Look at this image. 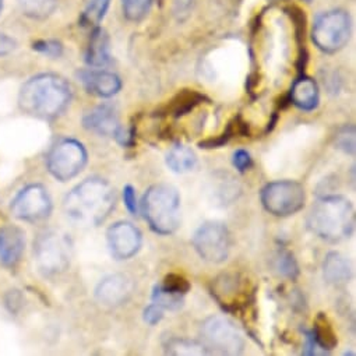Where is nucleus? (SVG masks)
Instances as JSON below:
<instances>
[{
	"instance_id": "obj_1",
	"label": "nucleus",
	"mask_w": 356,
	"mask_h": 356,
	"mask_svg": "<svg viewBox=\"0 0 356 356\" xmlns=\"http://www.w3.org/2000/svg\"><path fill=\"white\" fill-rule=\"evenodd\" d=\"M116 206V193L102 177H88L66 196V216L83 227H98L106 221Z\"/></svg>"
},
{
	"instance_id": "obj_2",
	"label": "nucleus",
	"mask_w": 356,
	"mask_h": 356,
	"mask_svg": "<svg viewBox=\"0 0 356 356\" xmlns=\"http://www.w3.org/2000/svg\"><path fill=\"white\" fill-rule=\"evenodd\" d=\"M70 99L72 88L66 79L54 73H42L23 86L19 105L27 115L52 120L66 111Z\"/></svg>"
},
{
	"instance_id": "obj_3",
	"label": "nucleus",
	"mask_w": 356,
	"mask_h": 356,
	"mask_svg": "<svg viewBox=\"0 0 356 356\" xmlns=\"http://www.w3.org/2000/svg\"><path fill=\"white\" fill-rule=\"evenodd\" d=\"M307 228L323 241L341 242L353 232V206L342 196L320 197L309 211Z\"/></svg>"
},
{
	"instance_id": "obj_4",
	"label": "nucleus",
	"mask_w": 356,
	"mask_h": 356,
	"mask_svg": "<svg viewBox=\"0 0 356 356\" xmlns=\"http://www.w3.org/2000/svg\"><path fill=\"white\" fill-rule=\"evenodd\" d=\"M141 211L155 234L172 235L181 225L179 192L166 184L151 186L143 196Z\"/></svg>"
},
{
	"instance_id": "obj_5",
	"label": "nucleus",
	"mask_w": 356,
	"mask_h": 356,
	"mask_svg": "<svg viewBox=\"0 0 356 356\" xmlns=\"http://www.w3.org/2000/svg\"><path fill=\"white\" fill-rule=\"evenodd\" d=\"M34 260L45 277H59L70 267L72 243L59 231H44L34 242Z\"/></svg>"
},
{
	"instance_id": "obj_6",
	"label": "nucleus",
	"mask_w": 356,
	"mask_h": 356,
	"mask_svg": "<svg viewBox=\"0 0 356 356\" xmlns=\"http://www.w3.org/2000/svg\"><path fill=\"white\" fill-rule=\"evenodd\" d=\"M350 37V17L345 10L334 9L320 15L312 30L314 45L324 54L341 51Z\"/></svg>"
},
{
	"instance_id": "obj_7",
	"label": "nucleus",
	"mask_w": 356,
	"mask_h": 356,
	"mask_svg": "<svg viewBox=\"0 0 356 356\" xmlns=\"http://www.w3.org/2000/svg\"><path fill=\"white\" fill-rule=\"evenodd\" d=\"M261 204L274 217H291L299 213L306 202L305 188L295 181H277L261 191Z\"/></svg>"
},
{
	"instance_id": "obj_8",
	"label": "nucleus",
	"mask_w": 356,
	"mask_h": 356,
	"mask_svg": "<svg viewBox=\"0 0 356 356\" xmlns=\"http://www.w3.org/2000/svg\"><path fill=\"white\" fill-rule=\"evenodd\" d=\"M87 159V149L80 141L74 138H63L49 151L47 165L55 179L67 182L84 169Z\"/></svg>"
},
{
	"instance_id": "obj_9",
	"label": "nucleus",
	"mask_w": 356,
	"mask_h": 356,
	"mask_svg": "<svg viewBox=\"0 0 356 356\" xmlns=\"http://www.w3.org/2000/svg\"><path fill=\"white\" fill-rule=\"evenodd\" d=\"M203 343L221 355H241L245 350V339L238 328L222 316H210L202 324ZM211 353V352H210Z\"/></svg>"
},
{
	"instance_id": "obj_10",
	"label": "nucleus",
	"mask_w": 356,
	"mask_h": 356,
	"mask_svg": "<svg viewBox=\"0 0 356 356\" xmlns=\"http://www.w3.org/2000/svg\"><path fill=\"white\" fill-rule=\"evenodd\" d=\"M193 248L197 254L209 263L225 261L231 252V234L221 222H206L193 235Z\"/></svg>"
},
{
	"instance_id": "obj_11",
	"label": "nucleus",
	"mask_w": 356,
	"mask_h": 356,
	"mask_svg": "<svg viewBox=\"0 0 356 356\" xmlns=\"http://www.w3.org/2000/svg\"><path fill=\"white\" fill-rule=\"evenodd\" d=\"M10 210L12 214L22 221L37 222L49 217L52 200L44 186L30 185L13 199Z\"/></svg>"
},
{
	"instance_id": "obj_12",
	"label": "nucleus",
	"mask_w": 356,
	"mask_h": 356,
	"mask_svg": "<svg viewBox=\"0 0 356 356\" xmlns=\"http://www.w3.org/2000/svg\"><path fill=\"white\" fill-rule=\"evenodd\" d=\"M106 241L113 259L129 260L141 249L143 236L140 229L131 222L119 221L109 227Z\"/></svg>"
},
{
	"instance_id": "obj_13",
	"label": "nucleus",
	"mask_w": 356,
	"mask_h": 356,
	"mask_svg": "<svg viewBox=\"0 0 356 356\" xmlns=\"http://www.w3.org/2000/svg\"><path fill=\"white\" fill-rule=\"evenodd\" d=\"M133 288V282L127 275L112 274L99 281L95 288V298L104 306L118 307L130 299Z\"/></svg>"
},
{
	"instance_id": "obj_14",
	"label": "nucleus",
	"mask_w": 356,
	"mask_h": 356,
	"mask_svg": "<svg viewBox=\"0 0 356 356\" xmlns=\"http://www.w3.org/2000/svg\"><path fill=\"white\" fill-rule=\"evenodd\" d=\"M79 79L90 94L101 98H111L122 90V80L119 76L106 70H81Z\"/></svg>"
},
{
	"instance_id": "obj_15",
	"label": "nucleus",
	"mask_w": 356,
	"mask_h": 356,
	"mask_svg": "<svg viewBox=\"0 0 356 356\" xmlns=\"http://www.w3.org/2000/svg\"><path fill=\"white\" fill-rule=\"evenodd\" d=\"M26 234L16 225H6L0 229V261L6 267H16L24 253Z\"/></svg>"
},
{
	"instance_id": "obj_16",
	"label": "nucleus",
	"mask_w": 356,
	"mask_h": 356,
	"mask_svg": "<svg viewBox=\"0 0 356 356\" xmlns=\"http://www.w3.org/2000/svg\"><path fill=\"white\" fill-rule=\"evenodd\" d=\"M83 126L99 136H112L120 126L116 109L112 105H99L83 118Z\"/></svg>"
},
{
	"instance_id": "obj_17",
	"label": "nucleus",
	"mask_w": 356,
	"mask_h": 356,
	"mask_svg": "<svg viewBox=\"0 0 356 356\" xmlns=\"http://www.w3.org/2000/svg\"><path fill=\"white\" fill-rule=\"evenodd\" d=\"M289 99L296 108H299L302 111L316 109L318 105V99H320L317 83L307 76L299 77L298 80H295V83L291 88Z\"/></svg>"
},
{
	"instance_id": "obj_18",
	"label": "nucleus",
	"mask_w": 356,
	"mask_h": 356,
	"mask_svg": "<svg viewBox=\"0 0 356 356\" xmlns=\"http://www.w3.org/2000/svg\"><path fill=\"white\" fill-rule=\"evenodd\" d=\"M324 280L334 286L345 285L352 275L349 261L338 252H330L323 264Z\"/></svg>"
},
{
	"instance_id": "obj_19",
	"label": "nucleus",
	"mask_w": 356,
	"mask_h": 356,
	"mask_svg": "<svg viewBox=\"0 0 356 356\" xmlns=\"http://www.w3.org/2000/svg\"><path fill=\"white\" fill-rule=\"evenodd\" d=\"M86 62L92 67H102L111 62L109 37L102 29H94L86 51Z\"/></svg>"
},
{
	"instance_id": "obj_20",
	"label": "nucleus",
	"mask_w": 356,
	"mask_h": 356,
	"mask_svg": "<svg viewBox=\"0 0 356 356\" xmlns=\"http://www.w3.org/2000/svg\"><path fill=\"white\" fill-rule=\"evenodd\" d=\"M165 162L166 166L175 173H188L196 168L197 156L192 148L179 144L168 151Z\"/></svg>"
},
{
	"instance_id": "obj_21",
	"label": "nucleus",
	"mask_w": 356,
	"mask_h": 356,
	"mask_svg": "<svg viewBox=\"0 0 356 356\" xmlns=\"http://www.w3.org/2000/svg\"><path fill=\"white\" fill-rule=\"evenodd\" d=\"M312 335L323 352L332 350L338 345V338L330 318L324 313H318L314 320Z\"/></svg>"
},
{
	"instance_id": "obj_22",
	"label": "nucleus",
	"mask_w": 356,
	"mask_h": 356,
	"mask_svg": "<svg viewBox=\"0 0 356 356\" xmlns=\"http://www.w3.org/2000/svg\"><path fill=\"white\" fill-rule=\"evenodd\" d=\"M165 352L175 356H203L210 355V350L203 342L188 338H170L165 343Z\"/></svg>"
},
{
	"instance_id": "obj_23",
	"label": "nucleus",
	"mask_w": 356,
	"mask_h": 356,
	"mask_svg": "<svg viewBox=\"0 0 356 356\" xmlns=\"http://www.w3.org/2000/svg\"><path fill=\"white\" fill-rule=\"evenodd\" d=\"M203 99H204V97L193 90L185 91V92L177 95L176 98H173L168 104V106L165 108V115L173 116V118H181V116L189 113L191 111H193L197 105H200L203 102Z\"/></svg>"
},
{
	"instance_id": "obj_24",
	"label": "nucleus",
	"mask_w": 356,
	"mask_h": 356,
	"mask_svg": "<svg viewBox=\"0 0 356 356\" xmlns=\"http://www.w3.org/2000/svg\"><path fill=\"white\" fill-rule=\"evenodd\" d=\"M22 12L34 20H45L54 15L58 0H19Z\"/></svg>"
},
{
	"instance_id": "obj_25",
	"label": "nucleus",
	"mask_w": 356,
	"mask_h": 356,
	"mask_svg": "<svg viewBox=\"0 0 356 356\" xmlns=\"http://www.w3.org/2000/svg\"><path fill=\"white\" fill-rule=\"evenodd\" d=\"M109 5L111 0H90V3L80 17V24L86 29H97L98 24L104 20Z\"/></svg>"
},
{
	"instance_id": "obj_26",
	"label": "nucleus",
	"mask_w": 356,
	"mask_h": 356,
	"mask_svg": "<svg viewBox=\"0 0 356 356\" xmlns=\"http://www.w3.org/2000/svg\"><path fill=\"white\" fill-rule=\"evenodd\" d=\"M152 303L158 305L162 309L166 310H179L184 306V295H177L173 293L168 289H165L162 285H155L152 289V295H151Z\"/></svg>"
},
{
	"instance_id": "obj_27",
	"label": "nucleus",
	"mask_w": 356,
	"mask_h": 356,
	"mask_svg": "<svg viewBox=\"0 0 356 356\" xmlns=\"http://www.w3.org/2000/svg\"><path fill=\"white\" fill-rule=\"evenodd\" d=\"M152 0H122L123 16L131 23H138L147 17Z\"/></svg>"
},
{
	"instance_id": "obj_28",
	"label": "nucleus",
	"mask_w": 356,
	"mask_h": 356,
	"mask_svg": "<svg viewBox=\"0 0 356 356\" xmlns=\"http://www.w3.org/2000/svg\"><path fill=\"white\" fill-rule=\"evenodd\" d=\"M275 270L285 278L296 280L299 275V266L293 254L288 250H282L275 257Z\"/></svg>"
},
{
	"instance_id": "obj_29",
	"label": "nucleus",
	"mask_w": 356,
	"mask_h": 356,
	"mask_svg": "<svg viewBox=\"0 0 356 356\" xmlns=\"http://www.w3.org/2000/svg\"><path fill=\"white\" fill-rule=\"evenodd\" d=\"M165 289L177 293V295H186L191 291V282L181 274H168L163 278V282L161 284Z\"/></svg>"
},
{
	"instance_id": "obj_30",
	"label": "nucleus",
	"mask_w": 356,
	"mask_h": 356,
	"mask_svg": "<svg viewBox=\"0 0 356 356\" xmlns=\"http://www.w3.org/2000/svg\"><path fill=\"white\" fill-rule=\"evenodd\" d=\"M335 145L338 149L343 151L345 154H355V127L345 126L342 127L335 137Z\"/></svg>"
},
{
	"instance_id": "obj_31",
	"label": "nucleus",
	"mask_w": 356,
	"mask_h": 356,
	"mask_svg": "<svg viewBox=\"0 0 356 356\" xmlns=\"http://www.w3.org/2000/svg\"><path fill=\"white\" fill-rule=\"evenodd\" d=\"M33 48H34V51H37L45 56H49V58H60L63 54L62 44L55 40L37 41V42H34Z\"/></svg>"
},
{
	"instance_id": "obj_32",
	"label": "nucleus",
	"mask_w": 356,
	"mask_h": 356,
	"mask_svg": "<svg viewBox=\"0 0 356 356\" xmlns=\"http://www.w3.org/2000/svg\"><path fill=\"white\" fill-rule=\"evenodd\" d=\"M143 318H144V321L147 324L155 325V324H158L163 318V309L159 307L158 305L152 303V305L145 307V310L143 313Z\"/></svg>"
},
{
	"instance_id": "obj_33",
	"label": "nucleus",
	"mask_w": 356,
	"mask_h": 356,
	"mask_svg": "<svg viewBox=\"0 0 356 356\" xmlns=\"http://www.w3.org/2000/svg\"><path fill=\"white\" fill-rule=\"evenodd\" d=\"M123 202L127 209V211L133 216L138 213V204H137V197H136V191L131 185L124 186L123 189Z\"/></svg>"
},
{
	"instance_id": "obj_34",
	"label": "nucleus",
	"mask_w": 356,
	"mask_h": 356,
	"mask_svg": "<svg viewBox=\"0 0 356 356\" xmlns=\"http://www.w3.org/2000/svg\"><path fill=\"white\" fill-rule=\"evenodd\" d=\"M234 166L239 170V172H245L252 166V156L246 149H238L234 154Z\"/></svg>"
},
{
	"instance_id": "obj_35",
	"label": "nucleus",
	"mask_w": 356,
	"mask_h": 356,
	"mask_svg": "<svg viewBox=\"0 0 356 356\" xmlns=\"http://www.w3.org/2000/svg\"><path fill=\"white\" fill-rule=\"evenodd\" d=\"M15 45L16 42L12 38L6 35H0V55H6L12 52L15 49Z\"/></svg>"
},
{
	"instance_id": "obj_36",
	"label": "nucleus",
	"mask_w": 356,
	"mask_h": 356,
	"mask_svg": "<svg viewBox=\"0 0 356 356\" xmlns=\"http://www.w3.org/2000/svg\"><path fill=\"white\" fill-rule=\"evenodd\" d=\"M192 8V0H176V13H188Z\"/></svg>"
},
{
	"instance_id": "obj_37",
	"label": "nucleus",
	"mask_w": 356,
	"mask_h": 356,
	"mask_svg": "<svg viewBox=\"0 0 356 356\" xmlns=\"http://www.w3.org/2000/svg\"><path fill=\"white\" fill-rule=\"evenodd\" d=\"M2 8H3V0H0V12H2Z\"/></svg>"
}]
</instances>
